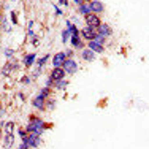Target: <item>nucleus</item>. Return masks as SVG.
Instances as JSON below:
<instances>
[{"mask_svg":"<svg viewBox=\"0 0 149 149\" xmlns=\"http://www.w3.org/2000/svg\"><path fill=\"white\" fill-rule=\"evenodd\" d=\"M65 70L62 68V67H56V68H52L51 72V79L52 81H59V79H63V76H65Z\"/></svg>","mask_w":149,"mask_h":149,"instance_id":"nucleus-7","label":"nucleus"},{"mask_svg":"<svg viewBox=\"0 0 149 149\" xmlns=\"http://www.w3.org/2000/svg\"><path fill=\"white\" fill-rule=\"evenodd\" d=\"M86 24L87 27H94V29H98V26L102 24L100 17H98V15H94V13H91V15L86 16Z\"/></svg>","mask_w":149,"mask_h":149,"instance_id":"nucleus-5","label":"nucleus"},{"mask_svg":"<svg viewBox=\"0 0 149 149\" xmlns=\"http://www.w3.org/2000/svg\"><path fill=\"white\" fill-rule=\"evenodd\" d=\"M8 63L13 67V70H17V67H19V65H17V60H16L15 57H13V59H8Z\"/></svg>","mask_w":149,"mask_h":149,"instance_id":"nucleus-23","label":"nucleus"},{"mask_svg":"<svg viewBox=\"0 0 149 149\" xmlns=\"http://www.w3.org/2000/svg\"><path fill=\"white\" fill-rule=\"evenodd\" d=\"M81 57L86 60V62H94V59H95V52L92 51V49H89V48H84L83 51H81Z\"/></svg>","mask_w":149,"mask_h":149,"instance_id":"nucleus-9","label":"nucleus"},{"mask_svg":"<svg viewBox=\"0 0 149 149\" xmlns=\"http://www.w3.org/2000/svg\"><path fill=\"white\" fill-rule=\"evenodd\" d=\"M11 72H15V70H13V67L10 65L8 62H6V63H5V67L2 68V74H5V76H8V74H11Z\"/></svg>","mask_w":149,"mask_h":149,"instance_id":"nucleus-18","label":"nucleus"},{"mask_svg":"<svg viewBox=\"0 0 149 149\" xmlns=\"http://www.w3.org/2000/svg\"><path fill=\"white\" fill-rule=\"evenodd\" d=\"M46 98L43 97H40V95H37V97L32 100V105H33V108H38V109H45L46 108Z\"/></svg>","mask_w":149,"mask_h":149,"instance_id":"nucleus-11","label":"nucleus"},{"mask_svg":"<svg viewBox=\"0 0 149 149\" xmlns=\"http://www.w3.org/2000/svg\"><path fill=\"white\" fill-rule=\"evenodd\" d=\"M62 68L65 70V73L73 74V73H76V70H78V63H76V60H73V59H67L65 62H63Z\"/></svg>","mask_w":149,"mask_h":149,"instance_id":"nucleus-4","label":"nucleus"},{"mask_svg":"<svg viewBox=\"0 0 149 149\" xmlns=\"http://www.w3.org/2000/svg\"><path fill=\"white\" fill-rule=\"evenodd\" d=\"M48 59H49V56L46 54V56H43V57H41L40 60H38V62H37V63H38V68H41V67H43L45 63H46V60H48Z\"/></svg>","mask_w":149,"mask_h":149,"instance_id":"nucleus-21","label":"nucleus"},{"mask_svg":"<svg viewBox=\"0 0 149 149\" xmlns=\"http://www.w3.org/2000/svg\"><path fill=\"white\" fill-rule=\"evenodd\" d=\"M65 60H67L65 52H56L54 57H52V67H54V68L56 67H62Z\"/></svg>","mask_w":149,"mask_h":149,"instance_id":"nucleus-6","label":"nucleus"},{"mask_svg":"<svg viewBox=\"0 0 149 149\" xmlns=\"http://www.w3.org/2000/svg\"><path fill=\"white\" fill-rule=\"evenodd\" d=\"M56 106V102L52 98H48V108H54Z\"/></svg>","mask_w":149,"mask_h":149,"instance_id":"nucleus-25","label":"nucleus"},{"mask_svg":"<svg viewBox=\"0 0 149 149\" xmlns=\"http://www.w3.org/2000/svg\"><path fill=\"white\" fill-rule=\"evenodd\" d=\"M48 129V124H45L41 119H38L37 116H32L29 124H27L26 127V133H38L41 135L43 133V130Z\"/></svg>","mask_w":149,"mask_h":149,"instance_id":"nucleus-1","label":"nucleus"},{"mask_svg":"<svg viewBox=\"0 0 149 149\" xmlns=\"http://www.w3.org/2000/svg\"><path fill=\"white\" fill-rule=\"evenodd\" d=\"M60 5L67 6V5H68V0H60Z\"/></svg>","mask_w":149,"mask_h":149,"instance_id":"nucleus-30","label":"nucleus"},{"mask_svg":"<svg viewBox=\"0 0 149 149\" xmlns=\"http://www.w3.org/2000/svg\"><path fill=\"white\" fill-rule=\"evenodd\" d=\"M21 83H22V84H29L30 83V78L29 76H22V78H21Z\"/></svg>","mask_w":149,"mask_h":149,"instance_id":"nucleus-24","label":"nucleus"},{"mask_svg":"<svg viewBox=\"0 0 149 149\" xmlns=\"http://www.w3.org/2000/svg\"><path fill=\"white\" fill-rule=\"evenodd\" d=\"M11 21H13V24H17V16L15 11H11Z\"/></svg>","mask_w":149,"mask_h":149,"instance_id":"nucleus-26","label":"nucleus"},{"mask_svg":"<svg viewBox=\"0 0 149 149\" xmlns=\"http://www.w3.org/2000/svg\"><path fill=\"white\" fill-rule=\"evenodd\" d=\"M73 2H74V3H76V5H78V6H79V5H81V3H84V0H73Z\"/></svg>","mask_w":149,"mask_h":149,"instance_id":"nucleus-31","label":"nucleus"},{"mask_svg":"<svg viewBox=\"0 0 149 149\" xmlns=\"http://www.w3.org/2000/svg\"><path fill=\"white\" fill-rule=\"evenodd\" d=\"M98 33V30L97 29H94V27H84L83 30L79 32V35H81V38H84L86 41H92L95 38V35Z\"/></svg>","mask_w":149,"mask_h":149,"instance_id":"nucleus-3","label":"nucleus"},{"mask_svg":"<svg viewBox=\"0 0 149 149\" xmlns=\"http://www.w3.org/2000/svg\"><path fill=\"white\" fill-rule=\"evenodd\" d=\"M40 136L41 135H38V133H27L26 136L22 138V143H26L29 148H38L41 143Z\"/></svg>","mask_w":149,"mask_h":149,"instance_id":"nucleus-2","label":"nucleus"},{"mask_svg":"<svg viewBox=\"0 0 149 149\" xmlns=\"http://www.w3.org/2000/svg\"><path fill=\"white\" fill-rule=\"evenodd\" d=\"M84 2H86V3H91V2H92V0H84Z\"/></svg>","mask_w":149,"mask_h":149,"instance_id":"nucleus-34","label":"nucleus"},{"mask_svg":"<svg viewBox=\"0 0 149 149\" xmlns=\"http://www.w3.org/2000/svg\"><path fill=\"white\" fill-rule=\"evenodd\" d=\"M54 8H56V15H62V11H60L59 6H54Z\"/></svg>","mask_w":149,"mask_h":149,"instance_id":"nucleus-32","label":"nucleus"},{"mask_svg":"<svg viewBox=\"0 0 149 149\" xmlns=\"http://www.w3.org/2000/svg\"><path fill=\"white\" fill-rule=\"evenodd\" d=\"M52 84H54V87H56V89H59V91H62V89H65V87H67V81H65V79L54 81Z\"/></svg>","mask_w":149,"mask_h":149,"instance_id":"nucleus-15","label":"nucleus"},{"mask_svg":"<svg viewBox=\"0 0 149 149\" xmlns=\"http://www.w3.org/2000/svg\"><path fill=\"white\" fill-rule=\"evenodd\" d=\"M89 5H91V10H92L94 15H98V13H102L105 10V5L100 2V0H92Z\"/></svg>","mask_w":149,"mask_h":149,"instance_id":"nucleus-8","label":"nucleus"},{"mask_svg":"<svg viewBox=\"0 0 149 149\" xmlns=\"http://www.w3.org/2000/svg\"><path fill=\"white\" fill-rule=\"evenodd\" d=\"M33 62H35V54H26V56H24L22 63L26 67H32V65H33Z\"/></svg>","mask_w":149,"mask_h":149,"instance_id":"nucleus-14","label":"nucleus"},{"mask_svg":"<svg viewBox=\"0 0 149 149\" xmlns=\"http://www.w3.org/2000/svg\"><path fill=\"white\" fill-rule=\"evenodd\" d=\"M49 94H51V87H43V89H41L40 91V94H38V95H40V97H43V98H46V100H48V98H49Z\"/></svg>","mask_w":149,"mask_h":149,"instance_id":"nucleus-17","label":"nucleus"},{"mask_svg":"<svg viewBox=\"0 0 149 149\" xmlns=\"http://www.w3.org/2000/svg\"><path fill=\"white\" fill-rule=\"evenodd\" d=\"M78 11H79L81 15L87 16V15H91V13H92V10H91V5H89V3L84 2V3H81V5L78 6Z\"/></svg>","mask_w":149,"mask_h":149,"instance_id":"nucleus-13","label":"nucleus"},{"mask_svg":"<svg viewBox=\"0 0 149 149\" xmlns=\"http://www.w3.org/2000/svg\"><path fill=\"white\" fill-rule=\"evenodd\" d=\"M13 132H15V124H13V122H6L5 124V133L6 135H13Z\"/></svg>","mask_w":149,"mask_h":149,"instance_id":"nucleus-19","label":"nucleus"},{"mask_svg":"<svg viewBox=\"0 0 149 149\" xmlns=\"http://www.w3.org/2000/svg\"><path fill=\"white\" fill-rule=\"evenodd\" d=\"M13 141H15V135H6V136H5V149L11 148Z\"/></svg>","mask_w":149,"mask_h":149,"instance_id":"nucleus-16","label":"nucleus"},{"mask_svg":"<svg viewBox=\"0 0 149 149\" xmlns=\"http://www.w3.org/2000/svg\"><path fill=\"white\" fill-rule=\"evenodd\" d=\"M68 37H70V30L68 29L63 30L62 32V41H63V43H67V41H68Z\"/></svg>","mask_w":149,"mask_h":149,"instance_id":"nucleus-22","label":"nucleus"},{"mask_svg":"<svg viewBox=\"0 0 149 149\" xmlns=\"http://www.w3.org/2000/svg\"><path fill=\"white\" fill-rule=\"evenodd\" d=\"M87 48L92 49L94 52H98V54H102V52L105 51L103 45H98V43H95V41H87Z\"/></svg>","mask_w":149,"mask_h":149,"instance_id":"nucleus-12","label":"nucleus"},{"mask_svg":"<svg viewBox=\"0 0 149 149\" xmlns=\"http://www.w3.org/2000/svg\"><path fill=\"white\" fill-rule=\"evenodd\" d=\"M52 83H54V81H52V79H51V76H49L48 79H46V87H51V86H52Z\"/></svg>","mask_w":149,"mask_h":149,"instance_id":"nucleus-27","label":"nucleus"},{"mask_svg":"<svg viewBox=\"0 0 149 149\" xmlns=\"http://www.w3.org/2000/svg\"><path fill=\"white\" fill-rule=\"evenodd\" d=\"M19 149H30L29 146H27V144L26 143H22V144H21V146H19Z\"/></svg>","mask_w":149,"mask_h":149,"instance_id":"nucleus-29","label":"nucleus"},{"mask_svg":"<svg viewBox=\"0 0 149 149\" xmlns=\"http://www.w3.org/2000/svg\"><path fill=\"white\" fill-rule=\"evenodd\" d=\"M3 113H5V109H3V106L0 105V118H2V116H3Z\"/></svg>","mask_w":149,"mask_h":149,"instance_id":"nucleus-33","label":"nucleus"},{"mask_svg":"<svg viewBox=\"0 0 149 149\" xmlns=\"http://www.w3.org/2000/svg\"><path fill=\"white\" fill-rule=\"evenodd\" d=\"M5 56H6V57H11V56H13V49H5Z\"/></svg>","mask_w":149,"mask_h":149,"instance_id":"nucleus-28","label":"nucleus"},{"mask_svg":"<svg viewBox=\"0 0 149 149\" xmlns=\"http://www.w3.org/2000/svg\"><path fill=\"white\" fill-rule=\"evenodd\" d=\"M97 30H98V33L103 35L105 38H106V37H111V33H113L111 27H109L108 24H103V22H102L100 26H98V29H97Z\"/></svg>","mask_w":149,"mask_h":149,"instance_id":"nucleus-10","label":"nucleus"},{"mask_svg":"<svg viewBox=\"0 0 149 149\" xmlns=\"http://www.w3.org/2000/svg\"><path fill=\"white\" fill-rule=\"evenodd\" d=\"M0 30H2V24H0Z\"/></svg>","mask_w":149,"mask_h":149,"instance_id":"nucleus-35","label":"nucleus"},{"mask_svg":"<svg viewBox=\"0 0 149 149\" xmlns=\"http://www.w3.org/2000/svg\"><path fill=\"white\" fill-rule=\"evenodd\" d=\"M105 40H106V38L103 37V35L97 33V35H95V38H94L92 41H95V43H98V45H103V43H105Z\"/></svg>","mask_w":149,"mask_h":149,"instance_id":"nucleus-20","label":"nucleus"}]
</instances>
